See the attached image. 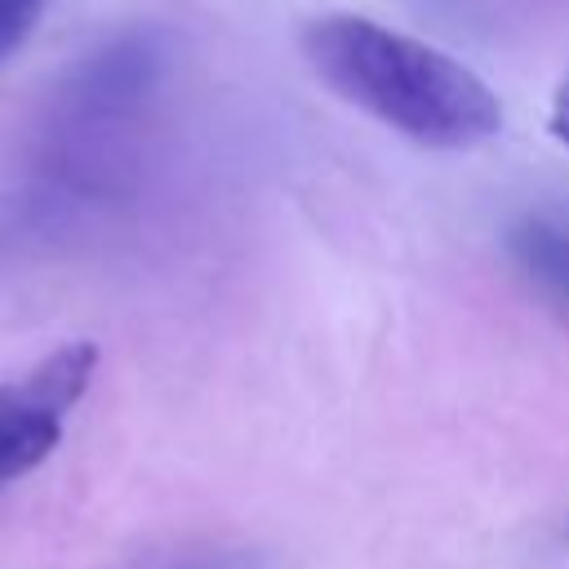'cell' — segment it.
<instances>
[{
    "instance_id": "obj_4",
    "label": "cell",
    "mask_w": 569,
    "mask_h": 569,
    "mask_svg": "<svg viewBox=\"0 0 569 569\" xmlns=\"http://www.w3.org/2000/svg\"><path fill=\"white\" fill-rule=\"evenodd\" d=\"M44 0H0V58H9L40 22Z\"/></svg>"
},
{
    "instance_id": "obj_3",
    "label": "cell",
    "mask_w": 569,
    "mask_h": 569,
    "mask_svg": "<svg viewBox=\"0 0 569 569\" xmlns=\"http://www.w3.org/2000/svg\"><path fill=\"white\" fill-rule=\"evenodd\" d=\"M511 258L529 271V280L569 311V236L547 218H520L507 236Z\"/></svg>"
},
{
    "instance_id": "obj_2",
    "label": "cell",
    "mask_w": 569,
    "mask_h": 569,
    "mask_svg": "<svg viewBox=\"0 0 569 569\" xmlns=\"http://www.w3.org/2000/svg\"><path fill=\"white\" fill-rule=\"evenodd\" d=\"M98 365L93 342H67L27 378L0 387V485L40 467L62 440V413L84 396Z\"/></svg>"
},
{
    "instance_id": "obj_6",
    "label": "cell",
    "mask_w": 569,
    "mask_h": 569,
    "mask_svg": "<svg viewBox=\"0 0 569 569\" xmlns=\"http://www.w3.org/2000/svg\"><path fill=\"white\" fill-rule=\"evenodd\" d=\"M551 133L569 147V76L560 80V89H556V98H551Z\"/></svg>"
},
{
    "instance_id": "obj_1",
    "label": "cell",
    "mask_w": 569,
    "mask_h": 569,
    "mask_svg": "<svg viewBox=\"0 0 569 569\" xmlns=\"http://www.w3.org/2000/svg\"><path fill=\"white\" fill-rule=\"evenodd\" d=\"M302 53L338 98L422 147L458 151L502 129L493 89L467 62L373 18L325 13L307 22Z\"/></svg>"
},
{
    "instance_id": "obj_5",
    "label": "cell",
    "mask_w": 569,
    "mask_h": 569,
    "mask_svg": "<svg viewBox=\"0 0 569 569\" xmlns=\"http://www.w3.org/2000/svg\"><path fill=\"white\" fill-rule=\"evenodd\" d=\"M164 569H262V560L253 551H196Z\"/></svg>"
}]
</instances>
